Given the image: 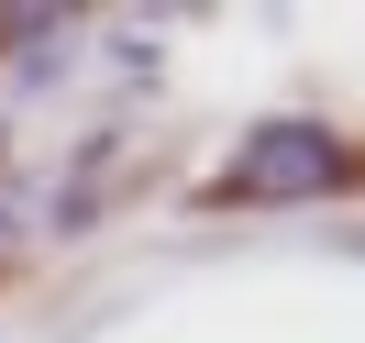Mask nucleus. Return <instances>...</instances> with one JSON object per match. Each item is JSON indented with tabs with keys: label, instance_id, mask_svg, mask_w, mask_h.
<instances>
[{
	"label": "nucleus",
	"instance_id": "1",
	"mask_svg": "<svg viewBox=\"0 0 365 343\" xmlns=\"http://www.w3.org/2000/svg\"><path fill=\"white\" fill-rule=\"evenodd\" d=\"M332 178H343V144L321 133V122H266V133H255L244 155L210 178V200H244V210H266V200H321Z\"/></svg>",
	"mask_w": 365,
	"mask_h": 343
}]
</instances>
